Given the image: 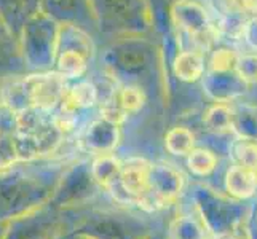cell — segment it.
<instances>
[{"mask_svg": "<svg viewBox=\"0 0 257 239\" xmlns=\"http://www.w3.org/2000/svg\"><path fill=\"white\" fill-rule=\"evenodd\" d=\"M74 229L91 239H138V236H141L135 234L131 226L117 215L102 214V212L85 217Z\"/></svg>", "mask_w": 257, "mask_h": 239, "instance_id": "obj_11", "label": "cell"}, {"mask_svg": "<svg viewBox=\"0 0 257 239\" xmlns=\"http://www.w3.org/2000/svg\"><path fill=\"white\" fill-rule=\"evenodd\" d=\"M232 153L236 164L257 171V140L236 137L232 145Z\"/></svg>", "mask_w": 257, "mask_h": 239, "instance_id": "obj_33", "label": "cell"}, {"mask_svg": "<svg viewBox=\"0 0 257 239\" xmlns=\"http://www.w3.org/2000/svg\"><path fill=\"white\" fill-rule=\"evenodd\" d=\"M53 185L37 175L7 171L0 172V220H15L48 204Z\"/></svg>", "mask_w": 257, "mask_h": 239, "instance_id": "obj_4", "label": "cell"}, {"mask_svg": "<svg viewBox=\"0 0 257 239\" xmlns=\"http://www.w3.org/2000/svg\"><path fill=\"white\" fill-rule=\"evenodd\" d=\"M16 164H20V155H18L15 136H2L0 137V172L12 171Z\"/></svg>", "mask_w": 257, "mask_h": 239, "instance_id": "obj_34", "label": "cell"}, {"mask_svg": "<svg viewBox=\"0 0 257 239\" xmlns=\"http://www.w3.org/2000/svg\"><path fill=\"white\" fill-rule=\"evenodd\" d=\"M101 118L107 120L113 125H123L125 120L128 118V115L123 112L121 109H118L117 105H115L110 99H105L104 104L101 105Z\"/></svg>", "mask_w": 257, "mask_h": 239, "instance_id": "obj_38", "label": "cell"}, {"mask_svg": "<svg viewBox=\"0 0 257 239\" xmlns=\"http://www.w3.org/2000/svg\"><path fill=\"white\" fill-rule=\"evenodd\" d=\"M42 209L29 215L10 220L7 239H58L59 225L51 218L42 217Z\"/></svg>", "mask_w": 257, "mask_h": 239, "instance_id": "obj_13", "label": "cell"}, {"mask_svg": "<svg viewBox=\"0 0 257 239\" xmlns=\"http://www.w3.org/2000/svg\"><path fill=\"white\" fill-rule=\"evenodd\" d=\"M29 134L34 139V145H35V150H37L39 159L56 153L66 137L63 134V131H61L56 126V123L53 121V118H45L37 128L32 129Z\"/></svg>", "mask_w": 257, "mask_h": 239, "instance_id": "obj_20", "label": "cell"}, {"mask_svg": "<svg viewBox=\"0 0 257 239\" xmlns=\"http://www.w3.org/2000/svg\"><path fill=\"white\" fill-rule=\"evenodd\" d=\"M251 18H247L243 13L238 12H224L222 16L216 21L217 31L220 37H225L228 40H244V34L247 29V23Z\"/></svg>", "mask_w": 257, "mask_h": 239, "instance_id": "obj_29", "label": "cell"}, {"mask_svg": "<svg viewBox=\"0 0 257 239\" xmlns=\"http://www.w3.org/2000/svg\"><path fill=\"white\" fill-rule=\"evenodd\" d=\"M224 12H238L247 18L257 16V0H222Z\"/></svg>", "mask_w": 257, "mask_h": 239, "instance_id": "obj_37", "label": "cell"}, {"mask_svg": "<svg viewBox=\"0 0 257 239\" xmlns=\"http://www.w3.org/2000/svg\"><path fill=\"white\" fill-rule=\"evenodd\" d=\"M42 10V0H0V18L16 37L23 26Z\"/></svg>", "mask_w": 257, "mask_h": 239, "instance_id": "obj_16", "label": "cell"}, {"mask_svg": "<svg viewBox=\"0 0 257 239\" xmlns=\"http://www.w3.org/2000/svg\"><path fill=\"white\" fill-rule=\"evenodd\" d=\"M232 132L238 139L257 140V107L249 104L232 105Z\"/></svg>", "mask_w": 257, "mask_h": 239, "instance_id": "obj_26", "label": "cell"}, {"mask_svg": "<svg viewBox=\"0 0 257 239\" xmlns=\"http://www.w3.org/2000/svg\"><path fill=\"white\" fill-rule=\"evenodd\" d=\"M185 188V175L170 163H150L149 193L165 207L181 196Z\"/></svg>", "mask_w": 257, "mask_h": 239, "instance_id": "obj_9", "label": "cell"}, {"mask_svg": "<svg viewBox=\"0 0 257 239\" xmlns=\"http://www.w3.org/2000/svg\"><path fill=\"white\" fill-rule=\"evenodd\" d=\"M42 10L50 15L59 24H78L90 16L88 0H42Z\"/></svg>", "mask_w": 257, "mask_h": 239, "instance_id": "obj_19", "label": "cell"}, {"mask_svg": "<svg viewBox=\"0 0 257 239\" xmlns=\"http://www.w3.org/2000/svg\"><path fill=\"white\" fill-rule=\"evenodd\" d=\"M235 72L240 75L247 85H257V53H243L238 55Z\"/></svg>", "mask_w": 257, "mask_h": 239, "instance_id": "obj_35", "label": "cell"}, {"mask_svg": "<svg viewBox=\"0 0 257 239\" xmlns=\"http://www.w3.org/2000/svg\"><path fill=\"white\" fill-rule=\"evenodd\" d=\"M219 164L217 155L209 148L195 147L187 155V167L189 171L197 177H208L216 171Z\"/></svg>", "mask_w": 257, "mask_h": 239, "instance_id": "obj_30", "label": "cell"}, {"mask_svg": "<svg viewBox=\"0 0 257 239\" xmlns=\"http://www.w3.org/2000/svg\"><path fill=\"white\" fill-rule=\"evenodd\" d=\"M157 61L158 48L146 37H121L105 48L102 67L115 83L138 85L157 70Z\"/></svg>", "mask_w": 257, "mask_h": 239, "instance_id": "obj_2", "label": "cell"}, {"mask_svg": "<svg viewBox=\"0 0 257 239\" xmlns=\"http://www.w3.org/2000/svg\"><path fill=\"white\" fill-rule=\"evenodd\" d=\"M232 118L233 109L230 104L225 102H214L203 113V125L211 134L222 136L232 132Z\"/></svg>", "mask_w": 257, "mask_h": 239, "instance_id": "obj_25", "label": "cell"}, {"mask_svg": "<svg viewBox=\"0 0 257 239\" xmlns=\"http://www.w3.org/2000/svg\"><path fill=\"white\" fill-rule=\"evenodd\" d=\"M206 234L208 231L198 215L184 214L170 223L166 239H206Z\"/></svg>", "mask_w": 257, "mask_h": 239, "instance_id": "obj_27", "label": "cell"}, {"mask_svg": "<svg viewBox=\"0 0 257 239\" xmlns=\"http://www.w3.org/2000/svg\"><path fill=\"white\" fill-rule=\"evenodd\" d=\"M110 99L118 109H121L126 115H133L139 112L144 107V104L147 101L146 91L138 85H123L117 83V88H113L110 96L107 97Z\"/></svg>", "mask_w": 257, "mask_h": 239, "instance_id": "obj_23", "label": "cell"}, {"mask_svg": "<svg viewBox=\"0 0 257 239\" xmlns=\"http://www.w3.org/2000/svg\"><path fill=\"white\" fill-rule=\"evenodd\" d=\"M88 7L96 28L112 39L147 37L154 31L150 0H88Z\"/></svg>", "mask_w": 257, "mask_h": 239, "instance_id": "obj_1", "label": "cell"}, {"mask_svg": "<svg viewBox=\"0 0 257 239\" xmlns=\"http://www.w3.org/2000/svg\"><path fill=\"white\" fill-rule=\"evenodd\" d=\"M20 132V113L0 101V137L16 136Z\"/></svg>", "mask_w": 257, "mask_h": 239, "instance_id": "obj_36", "label": "cell"}, {"mask_svg": "<svg viewBox=\"0 0 257 239\" xmlns=\"http://www.w3.org/2000/svg\"><path fill=\"white\" fill-rule=\"evenodd\" d=\"M90 169L97 187L107 190L115 182L120 180L121 159L118 156H115L113 153L97 155L90 163Z\"/></svg>", "mask_w": 257, "mask_h": 239, "instance_id": "obj_22", "label": "cell"}, {"mask_svg": "<svg viewBox=\"0 0 257 239\" xmlns=\"http://www.w3.org/2000/svg\"><path fill=\"white\" fill-rule=\"evenodd\" d=\"M67 239H91V237H90V236H86V234H83V233H80V231H75V229H74V231L70 233V236H69Z\"/></svg>", "mask_w": 257, "mask_h": 239, "instance_id": "obj_42", "label": "cell"}, {"mask_svg": "<svg viewBox=\"0 0 257 239\" xmlns=\"http://www.w3.org/2000/svg\"><path fill=\"white\" fill-rule=\"evenodd\" d=\"M99 188L94 182L90 163L77 161L58 177L53 185L48 206L56 209H72L90 201Z\"/></svg>", "mask_w": 257, "mask_h": 239, "instance_id": "obj_7", "label": "cell"}, {"mask_svg": "<svg viewBox=\"0 0 257 239\" xmlns=\"http://www.w3.org/2000/svg\"><path fill=\"white\" fill-rule=\"evenodd\" d=\"M138 239H162V237H158V236H154V234H149V233H146V234H141V236H138Z\"/></svg>", "mask_w": 257, "mask_h": 239, "instance_id": "obj_44", "label": "cell"}, {"mask_svg": "<svg viewBox=\"0 0 257 239\" xmlns=\"http://www.w3.org/2000/svg\"><path fill=\"white\" fill-rule=\"evenodd\" d=\"M255 222H257V214H255Z\"/></svg>", "mask_w": 257, "mask_h": 239, "instance_id": "obj_45", "label": "cell"}, {"mask_svg": "<svg viewBox=\"0 0 257 239\" xmlns=\"http://www.w3.org/2000/svg\"><path fill=\"white\" fill-rule=\"evenodd\" d=\"M200 82L203 93L212 102L230 104L243 97L249 90V85L235 70H230V72H209L206 70Z\"/></svg>", "mask_w": 257, "mask_h": 239, "instance_id": "obj_10", "label": "cell"}, {"mask_svg": "<svg viewBox=\"0 0 257 239\" xmlns=\"http://www.w3.org/2000/svg\"><path fill=\"white\" fill-rule=\"evenodd\" d=\"M121 139V131L118 125L104 120L96 118L86 126L82 136V145L86 152L91 155H107L117 150Z\"/></svg>", "mask_w": 257, "mask_h": 239, "instance_id": "obj_12", "label": "cell"}, {"mask_svg": "<svg viewBox=\"0 0 257 239\" xmlns=\"http://www.w3.org/2000/svg\"><path fill=\"white\" fill-rule=\"evenodd\" d=\"M24 69L20 42L0 18V72H16Z\"/></svg>", "mask_w": 257, "mask_h": 239, "instance_id": "obj_21", "label": "cell"}, {"mask_svg": "<svg viewBox=\"0 0 257 239\" xmlns=\"http://www.w3.org/2000/svg\"><path fill=\"white\" fill-rule=\"evenodd\" d=\"M58 50L77 51L90 61H93L94 55H96V47H94V42L91 39V35L88 34L82 26L74 24V23L61 24L56 51Z\"/></svg>", "mask_w": 257, "mask_h": 239, "instance_id": "obj_18", "label": "cell"}, {"mask_svg": "<svg viewBox=\"0 0 257 239\" xmlns=\"http://www.w3.org/2000/svg\"><path fill=\"white\" fill-rule=\"evenodd\" d=\"M192 199L206 231L214 237L222 234H236L247 218V206L243 201L220 193L209 185H195L192 190Z\"/></svg>", "mask_w": 257, "mask_h": 239, "instance_id": "obj_3", "label": "cell"}, {"mask_svg": "<svg viewBox=\"0 0 257 239\" xmlns=\"http://www.w3.org/2000/svg\"><path fill=\"white\" fill-rule=\"evenodd\" d=\"M170 21L176 37L185 35L190 39L193 45L190 50L205 53L212 50L220 39L216 21L198 0H174L170 7Z\"/></svg>", "mask_w": 257, "mask_h": 239, "instance_id": "obj_6", "label": "cell"}, {"mask_svg": "<svg viewBox=\"0 0 257 239\" xmlns=\"http://www.w3.org/2000/svg\"><path fill=\"white\" fill-rule=\"evenodd\" d=\"M197 144L193 131L185 126H174L165 134V148L174 156H187Z\"/></svg>", "mask_w": 257, "mask_h": 239, "instance_id": "obj_28", "label": "cell"}, {"mask_svg": "<svg viewBox=\"0 0 257 239\" xmlns=\"http://www.w3.org/2000/svg\"><path fill=\"white\" fill-rule=\"evenodd\" d=\"M21 83L29 107L43 113L55 112L69 88V80L58 74L55 69L23 75Z\"/></svg>", "mask_w": 257, "mask_h": 239, "instance_id": "obj_8", "label": "cell"}, {"mask_svg": "<svg viewBox=\"0 0 257 239\" xmlns=\"http://www.w3.org/2000/svg\"><path fill=\"white\" fill-rule=\"evenodd\" d=\"M247 236H249V239H257V222L255 218L252 220V223L249 226V231H247Z\"/></svg>", "mask_w": 257, "mask_h": 239, "instance_id": "obj_41", "label": "cell"}, {"mask_svg": "<svg viewBox=\"0 0 257 239\" xmlns=\"http://www.w3.org/2000/svg\"><path fill=\"white\" fill-rule=\"evenodd\" d=\"M225 191L238 201L251 199L257 193V171L240 164L230 166L225 172Z\"/></svg>", "mask_w": 257, "mask_h": 239, "instance_id": "obj_17", "label": "cell"}, {"mask_svg": "<svg viewBox=\"0 0 257 239\" xmlns=\"http://www.w3.org/2000/svg\"><path fill=\"white\" fill-rule=\"evenodd\" d=\"M149 169L150 161L143 156H131L121 161L120 185L136 198V202L139 196L149 191Z\"/></svg>", "mask_w": 257, "mask_h": 239, "instance_id": "obj_14", "label": "cell"}, {"mask_svg": "<svg viewBox=\"0 0 257 239\" xmlns=\"http://www.w3.org/2000/svg\"><path fill=\"white\" fill-rule=\"evenodd\" d=\"M173 75L184 83L200 82L206 72L205 53L198 50H182L177 51L171 61Z\"/></svg>", "mask_w": 257, "mask_h": 239, "instance_id": "obj_15", "label": "cell"}, {"mask_svg": "<svg viewBox=\"0 0 257 239\" xmlns=\"http://www.w3.org/2000/svg\"><path fill=\"white\" fill-rule=\"evenodd\" d=\"M8 228H10V220H0V239H7Z\"/></svg>", "mask_w": 257, "mask_h": 239, "instance_id": "obj_40", "label": "cell"}, {"mask_svg": "<svg viewBox=\"0 0 257 239\" xmlns=\"http://www.w3.org/2000/svg\"><path fill=\"white\" fill-rule=\"evenodd\" d=\"M238 53L228 47H217L211 50V56L206 63V70L209 72H230L235 70Z\"/></svg>", "mask_w": 257, "mask_h": 239, "instance_id": "obj_32", "label": "cell"}, {"mask_svg": "<svg viewBox=\"0 0 257 239\" xmlns=\"http://www.w3.org/2000/svg\"><path fill=\"white\" fill-rule=\"evenodd\" d=\"M66 94L80 110L90 109L99 102V91H97L96 85L82 78L77 80V83L69 85Z\"/></svg>", "mask_w": 257, "mask_h": 239, "instance_id": "obj_31", "label": "cell"}, {"mask_svg": "<svg viewBox=\"0 0 257 239\" xmlns=\"http://www.w3.org/2000/svg\"><path fill=\"white\" fill-rule=\"evenodd\" d=\"M214 239H241L238 234H222V236H216Z\"/></svg>", "mask_w": 257, "mask_h": 239, "instance_id": "obj_43", "label": "cell"}, {"mask_svg": "<svg viewBox=\"0 0 257 239\" xmlns=\"http://www.w3.org/2000/svg\"><path fill=\"white\" fill-rule=\"evenodd\" d=\"M244 40L249 43V47L257 53V18H251L249 23H247Z\"/></svg>", "mask_w": 257, "mask_h": 239, "instance_id": "obj_39", "label": "cell"}, {"mask_svg": "<svg viewBox=\"0 0 257 239\" xmlns=\"http://www.w3.org/2000/svg\"><path fill=\"white\" fill-rule=\"evenodd\" d=\"M61 24L43 10L35 13L18 35L24 69L43 72L55 69Z\"/></svg>", "mask_w": 257, "mask_h": 239, "instance_id": "obj_5", "label": "cell"}, {"mask_svg": "<svg viewBox=\"0 0 257 239\" xmlns=\"http://www.w3.org/2000/svg\"><path fill=\"white\" fill-rule=\"evenodd\" d=\"M90 59L77 51L58 50L55 59V70L66 80H80L90 69Z\"/></svg>", "mask_w": 257, "mask_h": 239, "instance_id": "obj_24", "label": "cell"}]
</instances>
